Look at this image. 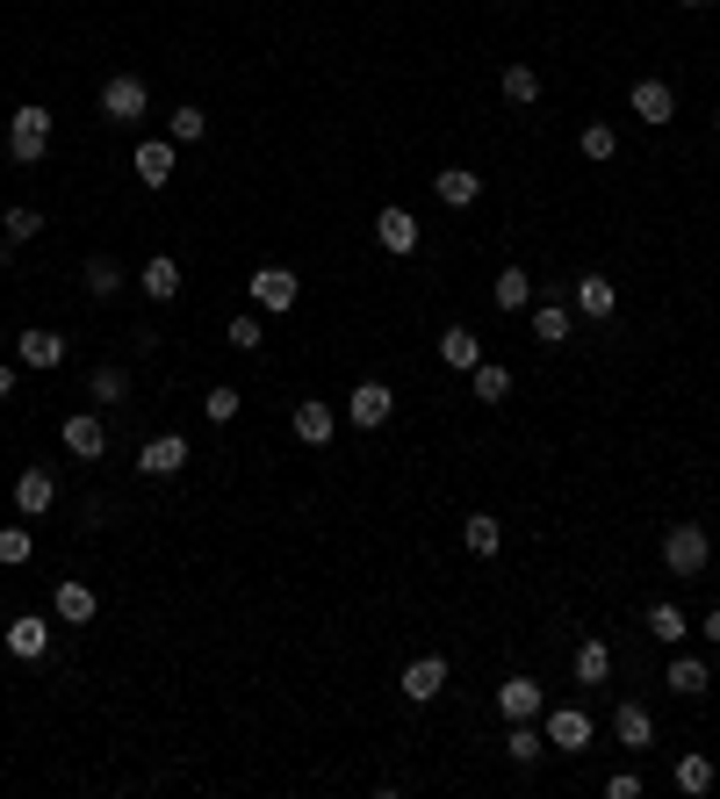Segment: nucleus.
<instances>
[{"label": "nucleus", "instance_id": "1", "mask_svg": "<svg viewBox=\"0 0 720 799\" xmlns=\"http://www.w3.org/2000/svg\"><path fill=\"white\" fill-rule=\"evenodd\" d=\"M43 151H51V109L29 101V109H14V122H8V159L14 166H37Z\"/></svg>", "mask_w": 720, "mask_h": 799}, {"label": "nucleus", "instance_id": "2", "mask_svg": "<svg viewBox=\"0 0 720 799\" xmlns=\"http://www.w3.org/2000/svg\"><path fill=\"white\" fill-rule=\"evenodd\" d=\"M707 555H713V541H707V526H670L663 533V570L670 576H707Z\"/></svg>", "mask_w": 720, "mask_h": 799}, {"label": "nucleus", "instance_id": "3", "mask_svg": "<svg viewBox=\"0 0 720 799\" xmlns=\"http://www.w3.org/2000/svg\"><path fill=\"white\" fill-rule=\"evenodd\" d=\"M145 109H151V95H145L137 72H109V80H101V116L109 122H137Z\"/></svg>", "mask_w": 720, "mask_h": 799}, {"label": "nucleus", "instance_id": "4", "mask_svg": "<svg viewBox=\"0 0 720 799\" xmlns=\"http://www.w3.org/2000/svg\"><path fill=\"white\" fill-rule=\"evenodd\" d=\"M389 411H396V389H389V382H354V396H346V418H354L361 433L389 425Z\"/></svg>", "mask_w": 720, "mask_h": 799}, {"label": "nucleus", "instance_id": "5", "mask_svg": "<svg viewBox=\"0 0 720 799\" xmlns=\"http://www.w3.org/2000/svg\"><path fill=\"white\" fill-rule=\"evenodd\" d=\"M440 684H447V655H411L404 678H396V691H404L411 706H433V699H440Z\"/></svg>", "mask_w": 720, "mask_h": 799}, {"label": "nucleus", "instance_id": "6", "mask_svg": "<svg viewBox=\"0 0 720 799\" xmlns=\"http://www.w3.org/2000/svg\"><path fill=\"white\" fill-rule=\"evenodd\" d=\"M627 109L649 122V130H663V122H678V95H670V80H634L627 87Z\"/></svg>", "mask_w": 720, "mask_h": 799}, {"label": "nucleus", "instance_id": "7", "mask_svg": "<svg viewBox=\"0 0 720 799\" xmlns=\"http://www.w3.org/2000/svg\"><path fill=\"white\" fill-rule=\"evenodd\" d=\"M0 641H8V655H22V663H37V655L51 649V620H43V612H14V620L0 627Z\"/></svg>", "mask_w": 720, "mask_h": 799}, {"label": "nucleus", "instance_id": "8", "mask_svg": "<svg viewBox=\"0 0 720 799\" xmlns=\"http://www.w3.org/2000/svg\"><path fill=\"white\" fill-rule=\"evenodd\" d=\"M174 159H180L174 137H145V145L130 151V174L145 180V188H166V180H174Z\"/></svg>", "mask_w": 720, "mask_h": 799}, {"label": "nucleus", "instance_id": "9", "mask_svg": "<svg viewBox=\"0 0 720 799\" xmlns=\"http://www.w3.org/2000/svg\"><path fill=\"white\" fill-rule=\"evenodd\" d=\"M58 440H66V454H80V461H101V454H109V425H101L95 411H72V418L58 425Z\"/></svg>", "mask_w": 720, "mask_h": 799}, {"label": "nucleus", "instance_id": "10", "mask_svg": "<svg viewBox=\"0 0 720 799\" xmlns=\"http://www.w3.org/2000/svg\"><path fill=\"white\" fill-rule=\"evenodd\" d=\"M51 497H58V475L51 468H22V475H14V512H22V519H43V512H51Z\"/></svg>", "mask_w": 720, "mask_h": 799}, {"label": "nucleus", "instance_id": "11", "mask_svg": "<svg viewBox=\"0 0 720 799\" xmlns=\"http://www.w3.org/2000/svg\"><path fill=\"white\" fill-rule=\"evenodd\" d=\"M296 274H288V267H259L253 274V303H259V310H296Z\"/></svg>", "mask_w": 720, "mask_h": 799}, {"label": "nucleus", "instance_id": "12", "mask_svg": "<svg viewBox=\"0 0 720 799\" xmlns=\"http://www.w3.org/2000/svg\"><path fill=\"white\" fill-rule=\"evenodd\" d=\"M375 238H382V253L411 259V253H418V217H411V209H382V217H375Z\"/></svg>", "mask_w": 720, "mask_h": 799}, {"label": "nucleus", "instance_id": "13", "mask_svg": "<svg viewBox=\"0 0 720 799\" xmlns=\"http://www.w3.org/2000/svg\"><path fill=\"white\" fill-rule=\"evenodd\" d=\"M548 749H591V713L584 706H555V713H548Z\"/></svg>", "mask_w": 720, "mask_h": 799}, {"label": "nucleus", "instance_id": "14", "mask_svg": "<svg viewBox=\"0 0 720 799\" xmlns=\"http://www.w3.org/2000/svg\"><path fill=\"white\" fill-rule=\"evenodd\" d=\"M433 195H440L447 209H476L483 174H469V166H440V174H433Z\"/></svg>", "mask_w": 720, "mask_h": 799}, {"label": "nucleus", "instance_id": "15", "mask_svg": "<svg viewBox=\"0 0 720 799\" xmlns=\"http://www.w3.org/2000/svg\"><path fill=\"white\" fill-rule=\"evenodd\" d=\"M14 361H22V367H58V361H66V339L43 332V325H29V332H14Z\"/></svg>", "mask_w": 720, "mask_h": 799}, {"label": "nucleus", "instance_id": "16", "mask_svg": "<svg viewBox=\"0 0 720 799\" xmlns=\"http://www.w3.org/2000/svg\"><path fill=\"white\" fill-rule=\"evenodd\" d=\"M137 468H145V475H180V468H188V440H180V433H159V440H145V454H137Z\"/></svg>", "mask_w": 720, "mask_h": 799}, {"label": "nucleus", "instance_id": "17", "mask_svg": "<svg viewBox=\"0 0 720 799\" xmlns=\"http://www.w3.org/2000/svg\"><path fill=\"white\" fill-rule=\"evenodd\" d=\"M288 425H296V440H303V447H332V433H339L332 404H310V396L296 404V418H288Z\"/></svg>", "mask_w": 720, "mask_h": 799}, {"label": "nucleus", "instance_id": "18", "mask_svg": "<svg viewBox=\"0 0 720 799\" xmlns=\"http://www.w3.org/2000/svg\"><path fill=\"white\" fill-rule=\"evenodd\" d=\"M137 288H145L151 303H174V296H180V259H174V253H151L145 274H137Z\"/></svg>", "mask_w": 720, "mask_h": 799}, {"label": "nucleus", "instance_id": "19", "mask_svg": "<svg viewBox=\"0 0 720 799\" xmlns=\"http://www.w3.org/2000/svg\"><path fill=\"white\" fill-rule=\"evenodd\" d=\"M570 303H576V317H612L620 310V288H612L605 274H584V282L570 288Z\"/></svg>", "mask_w": 720, "mask_h": 799}, {"label": "nucleus", "instance_id": "20", "mask_svg": "<svg viewBox=\"0 0 720 799\" xmlns=\"http://www.w3.org/2000/svg\"><path fill=\"white\" fill-rule=\"evenodd\" d=\"M497 713L504 720H533V713H541V684H533V678H504L497 684Z\"/></svg>", "mask_w": 720, "mask_h": 799}, {"label": "nucleus", "instance_id": "21", "mask_svg": "<svg viewBox=\"0 0 720 799\" xmlns=\"http://www.w3.org/2000/svg\"><path fill=\"white\" fill-rule=\"evenodd\" d=\"M570 670H576V684H584V691H599V684L612 678V649H605V641H599V634H591V641H584V649H576V655H570Z\"/></svg>", "mask_w": 720, "mask_h": 799}, {"label": "nucleus", "instance_id": "22", "mask_svg": "<svg viewBox=\"0 0 720 799\" xmlns=\"http://www.w3.org/2000/svg\"><path fill=\"white\" fill-rule=\"evenodd\" d=\"M612 734H620V749H649V742H655V720H649V706H634V699H627L620 713H612Z\"/></svg>", "mask_w": 720, "mask_h": 799}, {"label": "nucleus", "instance_id": "23", "mask_svg": "<svg viewBox=\"0 0 720 799\" xmlns=\"http://www.w3.org/2000/svg\"><path fill=\"white\" fill-rule=\"evenodd\" d=\"M51 612H58V620H66V627H87V620H95V591H87V583H58V591H51Z\"/></svg>", "mask_w": 720, "mask_h": 799}, {"label": "nucleus", "instance_id": "24", "mask_svg": "<svg viewBox=\"0 0 720 799\" xmlns=\"http://www.w3.org/2000/svg\"><path fill=\"white\" fill-rule=\"evenodd\" d=\"M490 303H497V310H526V303H533L526 267H497V282H490Z\"/></svg>", "mask_w": 720, "mask_h": 799}, {"label": "nucleus", "instance_id": "25", "mask_svg": "<svg viewBox=\"0 0 720 799\" xmlns=\"http://www.w3.org/2000/svg\"><path fill=\"white\" fill-rule=\"evenodd\" d=\"M440 361H447V367H462V375H469V367L483 361L476 332H469V325H447V332H440Z\"/></svg>", "mask_w": 720, "mask_h": 799}, {"label": "nucleus", "instance_id": "26", "mask_svg": "<svg viewBox=\"0 0 720 799\" xmlns=\"http://www.w3.org/2000/svg\"><path fill=\"white\" fill-rule=\"evenodd\" d=\"M462 548H469V555H497V548H504V526H497L490 512H469V519H462Z\"/></svg>", "mask_w": 720, "mask_h": 799}, {"label": "nucleus", "instance_id": "27", "mask_svg": "<svg viewBox=\"0 0 720 799\" xmlns=\"http://www.w3.org/2000/svg\"><path fill=\"white\" fill-rule=\"evenodd\" d=\"M533 339L541 346H570V310H562V303H533Z\"/></svg>", "mask_w": 720, "mask_h": 799}, {"label": "nucleus", "instance_id": "28", "mask_svg": "<svg viewBox=\"0 0 720 799\" xmlns=\"http://www.w3.org/2000/svg\"><path fill=\"white\" fill-rule=\"evenodd\" d=\"M87 296H95V303H109V296H122V267H116L109 253H95V259H87Z\"/></svg>", "mask_w": 720, "mask_h": 799}, {"label": "nucleus", "instance_id": "29", "mask_svg": "<svg viewBox=\"0 0 720 799\" xmlns=\"http://www.w3.org/2000/svg\"><path fill=\"white\" fill-rule=\"evenodd\" d=\"M576 151H584L591 166H605L612 151H620V130H612V122H584V137H576Z\"/></svg>", "mask_w": 720, "mask_h": 799}, {"label": "nucleus", "instance_id": "30", "mask_svg": "<svg viewBox=\"0 0 720 799\" xmlns=\"http://www.w3.org/2000/svg\"><path fill=\"white\" fill-rule=\"evenodd\" d=\"M670 691H684V699H699V691H713L707 663H699V655H678V663H670Z\"/></svg>", "mask_w": 720, "mask_h": 799}, {"label": "nucleus", "instance_id": "31", "mask_svg": "<svg viewBox=\"0 0 720 799\" xmlns=\"http://www.w3.org/2000/svg\"><path fill=\"white\" fill-rule=\"evenodd\" d=\"M504 101H512V109L541 101V72H533V66H504Z\"/></svg>", "mask_w": 720, "mask_h": 799}, {"label": "nucleus", "instance_id": "32", "mask_svg": "<svg viewBox=\"0 0 720 799\" xmlns=\"http://www.w3.org/2000/svg\"><path fill=\"white\" fill-rule=\"evenodd\" d=\"M678 792H713V757H699V749H692V757H678Z\"/></svg>", "mask_w": 720, "mask_h": 799}, {"label": "nucleus", "instance_id": "33", "mask_svg": "<svg viewBox=\"0 0 720 799\" xmlns=\"http://www.w3.org/2000/svg\"><path fill=\"white\" fill-rule=\"evenodd\" d=\"M203 130H209V116L195 109V101H180V109L166 116V137H174V145H195V137H203Z\"/></svg>", "mask_w": 720, "mask_h": 799}, {"label": "nucleus", "instance_id": "34", "mask_svg": "<svg viewBox=\"0 0 720 799\" xmlns=\"http://www.w3.org/2000/svg\"><path fill=\"white\" fill-rule=\"evenodd\" d=\"M469 375H476V396H483V404H504V396H512V375H504L497 361H476Z\"/></svg>", "mask_w": 720, "mask_h": 799}, {"label": "nucleus", "instance_id": "35", "mask_svg": "<svg viewBox=\"0 0 720 799\" xmlns=\"http://www.w3.org/2000/svg\"><path fill=\"white\" fill-rule=\"evenodd\" d=\"M29 555H37V541H29V526H0V570H22Z\"/></svg>", "mask_w": 720, "mask_h": 799}, {"label": "nucleus", "instance_id": "36", "mask_svg": "<svg viewBox=\"0 0 720 799\" xmlns=\"http://www.w3.org/2000/svg\"><path fill=\"white\" fill-rule=\"evenodd\" d=\"M548 749V734H533V720H512V742H504V757L512 763H533Z\"/></svg>", "mask_w": 720, "mask_h": 799}, {"label": "nucleus", "instance_id": "37", "mask_svg": "<svg viewBox=\"0 0 720 799\" xmlns=\"http://www.w3.org/2000/svg\"><path fill=\"white\" fill-rule=\"evenodd\" d=\"M87 389H95V404H122V396H130V375H122V367H95Z\"/></svg>", "mask_w": 720, "mask_h": 799}, {"label": "nucleus", "instance_id": "38", "mask_svg": "<svg viewBox=\"0 0 720 799\" xmlns=\"http://www.w3.org/2000/svg\"><path fill=\"white\" fill-rule=\"evenodd\" d=\"M238 404H245V396L231 389V382H217V389L203 396V418H209V425H231V418H238Z\"/></svg>", "mask_w": 720, "mask_h": 799}, {"label": "nucleus", "instance_id": "39", "mask_svg": "<svg viewBox=\"0 0 720 799\" xmlns=\"http://www.w3.org/2000/svg\"><path fill=\"white\" fill-rule=\"evenodd\" d=\"M649 634L655 641H684V612L678 605H649Z\"/></svg>", "mask_w": 720, "mask_h": 799}, {"label": "nucleus", "instance_id": "40", "mask_svg": "<svg viewBox=\"0 0 720 799\" xmlns=\"http://www.w3.org/2000/svg\"><path fill=\"white\" fill-rule=\"evenodd\" d=\"M0 230H8L14 245H29V238L43 230V217H37V209H8V217H0Z\"/></svg>", "mask_w": 720, "mask_h": 799}, {"label": "nucleus", "instance_id": "41", "mask_svg": "<svg viewBox=\"0 0 720 799\" xmlns=\"http://www.w3.org/2000/svg\"><path fill=\"white\" fill-rule=\"evenodd\" d=\"M224 339H231L238 353H253V346H267V339H259V317H245V310L231 317V325H224Z\"/></svg>", "mask_w": 720, "mask_h": 799}, {"label": "nucleus", "instance_id": "42", "mask_svg": "<svg viewBox=\"0 0 720 799\" xmlns=\"http://www.w3.org/2000/svg\"><path fill=\"white\" fill-rule=\"evenodd\" d=\"M605 799H641V778L634 771H612L605 778Z\"/></svg>", "mask_w": 720, "mask_h": 799}, {"label": "nucleus", "instance_id": "43", "mask_svg": "<svg viewBox=\"0 0 720 799\" xmlns=\"http://www.w3.org/2000/svg\"><path fill=\"white\" fill-rule=\"evenodd\" d=\"M8 389H14V367H8V361H0V396H8Z\"/></svg>", "mask_w": 720, "mask_h": 799}, {"label": "nucleus", "instance_id": "44", "mask_svg": "<svg viewBox=\"0 0 720 799\" xmlns=\"http://www.w3.org/2000/svg\"><path fill=\"white\" fill-rule=\"evenodd\" d=\"M707 641H720V612H707Z\"/></svg>", "mask_w": 720, "mask_h": 799}, {"label": "nucleus", "instance_id": "45", "mask_svg": "<svg viewBox=\"0 0 720 799\" xmlns=\"http://www.w3.org/2000/svg\"><path fill=\"white\" fill-rule=\"evenodd\" d=\"M678 8H713V0H678Z\"/></svg>", "mask_w": 720, "mask_h": 799}, {"label": "nucleus", "instance_id": "46", "mask_svg": "<svg viewBox=\"0 0 720 799\" xmlns=\"http://www.w3.org/2000/svg\"><path fill=\"white\" fill-rule=\"evenodd\" d=\"M713 130H720V109H713Z\"/></svg>", "mask_w": 720, "mask_h": 799}, {"label": "nucleus", "instance_id": "47", "mask_svg": "<svg viewBox=\"0 0 720 799\" xmlns=\"http://www.w3.org/2000/svg\"><path fill=\"white\" fill-rule=\"evenodd\" d=\"M0 627H8V620H0Z\"/></svg>", "mask_w": 720, "mask_h": 799}]
</instances>
